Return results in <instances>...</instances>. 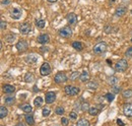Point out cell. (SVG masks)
<instances>
[{
    "label": "cell",
    "instance_id": "cell-42",
    "mask_svg": "<svg viewBox=\"0 0 132 126\" xmlns=\"http://www.w3.org/2000/svg\"><path fill=\"white\" fill-rule=\"evenodd\" d=\"M1 4L2 5H8V4H10V0H2Z\"/></svg>",
    "mask_w": 132,
    "mask_h": 126
},
{
    "label": "cell",
    "instance_id": "cell-20",
    "mask_svg": "<svg viewBox=\"0 0 132 126\" xmlns=\"http://www.w3.org/2000/svg\"><path fill=\"white\" fill-rule=\"evenodd\" d=\"M43 103H44V100H43L42 97H37V98L34 100V105H35L37 108L41 107V106L43 105Z\"/></svg>",
    "mask_w": 132,
    "mask_h": 126
},
{
    "label": "cell",
    "instance_id": "cell-43",
    "mask_svg": "<svg viewBox=\"0 0 132 126\" xmlns=\"http://www.w3.org/2000/svg\"><path fill=\"white\" fill-rule=\"evenodd\" d=\"M117 124H118L119 126H124V125H125L121 119H117Z\"/></svg>",
    "mask_w": 132,
    "mask_h": 126
},
{
    "label": "cell",
    "instance_id": "cell-44",
    "mask_svg": "<svg viewBox=\"0 0 132 126\" xmlns=\"http://www.w3.org/2000/svg\"><path fill=\"white\" fill-rule=\"evenodd\" d=\"M15 126H26V124H24V123H21V122H19V123H17Z\"/></svg>",
    "mask_w": 132,
    "mask_h": 126
},
{
    "label": "cell",
    "instance_id": "cell-4",
    "mask_svg": "<svg viewBox=\"0 0 132 126\" xmlns=\"http://www.w3.org/2000/svg\"><path fill=\"white\" fill-rule=\"evenodd\" d=\"M32 31V26L30 22H23L19 26V32L22 35H28Z\"/></svg>",
    "mask_w": 132,
    "mask_h": 126
},
{
    "label": "cell",
    "instance_id": "cell-33",
    "mask_svg": "<svg viewBox=\"0 0 132 126\" xmlns=\"http://www.w3.org/2000/svg\"><path fill=\"white\" fill-rule=\"evenodd\" d=\"M87 86H88V89H89V90H96V89L98 88V83H97L96 81H92V82H89V83H88V85H87Z\"/></svg>",
    "mask_w": 132,
    "mask_h": 126
},
{
    "label": "cell",
    "instance_id": "cell-10",
    "mask_svg": "<svg viewBox=\"0 0 132 126\" xmlns=\"http://www.w3.org/2000/svg\"><path fill=\"white\" fill-rule=\"evenodd\" d=\"M37 41H38V43H40V44H42V45H46L47 43L50 42L49 35H47V34H42V35H40V36L38 37Z\"/></svg>",
    "mask_w": 132,
    "mask_h": 126
},
{
    "label": "cell",
    "instance_id": "cell-40",
    "mask_svg": "<svg viewBox=\"0 0 132 126\" xmlns=\"http://www.w3.org/2000/svg\"><path fill=\"white\" fill-rule=\"evenodd\" d=\"M1 31H4L5 29H6V21H4V20H1Z\"/></svg>",
    "mask_w": 132,
    "mask_h": 126
},
{
    "label": "cell",
    "instance_id": "cell-2",
    "mask_svg": "<svg viewBox=\"0 0 132 126\" xmlns=\"http://www.w3.org/2000/svg\"><path fill=\"white\" fill-rule=\"evenodd\" d=\"M128 67V63L125 59H121L119 61H117L115 64V70L119 71V72H124Z\"/></svg>",
    "mask_w": 132,
    "mask_h": 126
},
{
    "label": "cell",
    "instance_id": "cell-35",
    "mask_svg": "<svg viewBox=\"0 0 132 126\" xmlns=\"http://www.w3.org/2000/svg\"><path fill=\"white\" fill-rule=\"evenodd\" d=\"M81 110H82L83 112L89 110V104H88V103H83L82 105H81Z\"/></svg>",
    "mask_w": 132,
    "mask_h": 126
},
{
    "label": "cell",
    "instance_id": "cell-41",
    "mask_svg": "<svg viewBox=\"0 0 132 126\" xmlns=\"http://www.w3.org/2000/svg\"><path fill=\"white\" fill-rule=\"evenodd\" d=\"M120 91H121V89L120 88H117V86H114L113 88V94H118V93H120Z\"/></svg>",
    "mask_w": 132,
    "mask_h": 126
},
{
    "label": "cell",
    "instance_id": "cell-21",
    "mask_svg": "<svg viewBox=\"0 0 132 126\" xmlns=\"http://www.w3.org/2000/svg\"><path fill=\"white\" fill-rule=\"evenodd\" d=\"M46 26V21L44 19H36V27L38 29H44Z\"/></svg>",
    "mask_w": 132,
    "mask_h": 126
},
{
    "label": "cell",
    "instance_id": "cell-36",
    "mask_svg": "<svg viewBox=\"0 0 132 126\" xmlns=\"http://www.w3.org/2000/svg\"><path fill=\"white\" fill-rule=\"evenodd\" d=\"M14 39H15V36H14V35H10V36L6 37V40H7V42H8V43H12Z\"/></svg>",
    "mask_w": 132,
    "mask_h": 126
},
{
    "label": "cell",
    "instance_id": "cell-3",
    "mask_svg": "<svg viewBox=\"0 0 132 126\" xmlns=\"http://www.w3.org/2000/svg\"><path fill=\"white\" fill-rule=\"evenodd\" d=\"M64 92L68 96H76V94H79L80 90H79V88H76L73 85H66L64 88Z\"/></svg>",
    "mask_w": 132,
    "mask_h": 126
},
{
    "label": "cell",
    "instance_id": "cell-14",
    "mask_svg": "<svg viewBox=\"0 0 132 126\" xmlns=\"http://www.w3.org/2000/svg\"><path fill=\"white\" fill-rule=\"evenodd\" d=\"M123 113L127 117H132V104H126L123 107Z\"/></svg>",
    "mask_w": 132,
    "mask_h": 126
},
{
    "label": "cell",
    "instance_id": "cell-28",
    "mask_svg": "<svg viewBox=\"0 0 132 126\" xmlns=\"http://www.w3.org/2000/svg\"><path fill=\"white\" fill-rule=\"evenodd\" d=\"M122 96H123V98H125V99L132 98V90H125V91L122 93Z\"/></svg>",
    "mask_w": 132,
    "mask_h": 126
},
{
    "label": "cell",
    "instance_id": "cell-8",
    "mask_svg": "<svg viewBox=\"0 0 132 126\" xmlns=\"http://www.w3.org/2000/svg\"><path fill=\"white\" fill-rule=\"evenodd\" d=\"M28 47H29V45H28L27 41H24V40H20V41H18V42H17L16 49L19 53H22V52L27 51Z\"/></svg>",
    "mask_w": 132,
    "mask_h": 126
},
{
    "label": "cell",
    "instance_id": "cell-15",
    "mask_svg": "<svg viewBox=\"0 0 132 126\" xmlns=\"http://www.w3.org/2000/svg\"><path fill=\"white\" fill-rule=\"evenodd\" d=\"M125 14H126V8L124 6H120L115 10V16H117V17L124 16Z\"/></svg>",
    "mask_w": 132,
    "mask_h": 126
},
{
    "label": "cell",
    "instance_id": "cell-37",
    "mask_svg": "<svg viewBox=\"0 0 132 126\" xmlns=\"http://www.w3.org/2000/svg\"><path fill=\"white\" fill-rule=\"evenodd\" d=\"M126 57H132V47H129L127 49V51L125 52Z\"/></svg>",
    "mask_w": 132,
    "mask_h": 126
},
{
    "label": "cell",
    "instance_id": "cell-30",
    "mask_svg": "<svg viewBox=\"0 0 132 126\" xmlns=\"http://www.w3.org/2000/svg\"><path fill=\"white\" fill-rule=\"evenodd\" d=\"M76 126H89V122H88L86 119H80V120L77 122Z\"/></svg>",
    "mask_w": 132,
    "mask_h": 126
},
{
    "label": "cell",
    "instance_id": "cell-39",
    "mask_svg": "<svg viewBox=\"0 0 132 126\" xmlns=\"http://www.w3.org/2000/svg\"><path fill=\"white\" fill-rule=\"evenodd\" d=\"M68 119L67 118H64V117H62V119H61V123H62V125H64V126H67L68 125Z\"/></svg>",
    "mask_w": 132,
    "mask_h": 126
},
{
    "label": "cell",
    "instance_id": "cell-12",
    "mask_svg": "<svg viewBox=\"0 0 132 126\" xmlns=\"http://www.w3.org/2000/svg\"><path fill=\"white\" fill-rule=\"evenodd\" d=\"M24 60H26V62L29 63V64H36V63L38 62V60H39V57L36 54H30V55H28L24 58Z\"/></svg>",
    "mask_w": 132,
    "mask_h": 126
},
{
    "label": "cell",
    "instance_id": "cell-29",
    "mask_svg": "<svg viewBox=\"0 0 132 126\" xmlns=\"http://www.w3.org/2000/svg\"><path fill=\"white\" fill-rule=\"evenodd\" d=\"M79 76H80V73H79L78 71H74V72H72L71 75H70V80L74 81V80L79 78Z\"/></svg>",
    "mask_w": 132,
    "mask_h": 126
},
{
    "label": "cell",
    "instance_id": "cell-5",
    "mask_svg": "<svg viewBox=\"0 0 132 126\" xmlns=\"http://www.w3.org/2000/svg\"><path fill=\"white\" fill-rule=\"evenodd\" d=\"M21 15H22V10L19 7H14L10 10V17L15 19V20L19 19L21 17Z\"/></svg>",
    "mask_w": 132,
    "mask_h": 126
},
{
    "label": "cell",
    "instance_id": "cell-18",
    "mask_svg": "<svg viewBox=\"0 0 132 126\" xmlns=\"http://www.w3.org/2000/svg\"><path fill=\"white\" fill-rule=\"evenodd\" d=\"M19 108L23 111L24 113H31L33 111V107L30 105V104H23V105H20Z\"/></svg>",
    "mask_w": 132,
    "mask_h": 126
},
{
    "label": "cell",
    "instance_id": "cell-19",
    "mask_svg": "<svg viewBox=\"0 0 132 126\" xmlns=\"http://www.w3.org/2000/svg\"><path fill=\"white\" fill-rule=\"evenodd\" d=\"M72 47L74 48L75 50L77 51H82L83 50V44L81 42H78V41H75L72 43Z\"/></svg>",
    "mask_w": 132,
    "mask_h": 126
},
{
    "label": "cell",
    "instance_id": "cell-49",
    "mask_svg": "<svg viewBox=\"0 0 132 126\" xmlns=\"http://www.w3.org/2000/svg\"><path fill=\"white\" fill-rule=\"evenodd\" d=\"M131 43H132V38H131Z\"/></svg>",
    "mask_w": 132,
    "mask_h": 126
},
{
    "label": "cell",
    "instance_id": "cell-13",
    "mask_svg": "<svg viewBox=\"0 0 132 126\" xmlns=\"http://www.w3.org/2000/svg\"><path fill=\"white\" fill-rule=\"evenodd\" d=\"M66 18H67L68 23H70V25H76L77 23V16H76L75 13H72V12L68 13Z\"/></svg>",
    "mask_w": 132,
    "mask_h": 126
},
{
    "label": "cell",
    "instance_id": "cell-17",
    "mask_svg": "<svg viewBox=\"0 0 132 126\" xmlns=\"http://www.w3.org/2000/svg\"><path fill=\"white\" fill-rule=\"evenodd\" d=\"M90 78V76H89V73L86 71V70H84L82 71L81 73H80V76H79V79H80V81L81 82H86V81H88Z\"/></svg>",
    "mask_w": 132,
    "mask_h": 126
},
{
    "label": "cell",
    "instance_id": "cell-24",
    "mask_svg": "<svg viewBox=\"0 0 132 126\" xmlns=\"http://www.w3.org/2000/svg\"><path fill=\"white\" fill-rule=\"evenodd\" d=\"M118 81H119V79H118V77H116V76H111V77L108 78V83L111 84L112 86H115L116 84L118 83Z\"/></svg>",
    "mask_w": 132,
    "mask_h": 126
},
{
    "label": "cell",
    "instance_id": "cell-16",
    "mask_svg": "<svg viewBox=\"0 0 132 126\" xmlns=\"http://www.w3.org/2000/svg\"><path fill=\"white\" fill-rule=\"evenodd\" d=\"M3 92L5 94H12L15 92V88L11 84H4L3 85Z\"/></svg>",
    "mask_w": 132,
    "mask_h": 126
},
{
    "label": "cell",
    "instance_id": "cell-22",
    "mask_svg": "<svg viewBox=\"0 0 132 126\" xmlns=\"http://www.w3.org/2000/svg\"><path fill=\"white\" fill-rule=\"evenodd\" d=\"M24 119H26V122H27L29 125L32 126V125H34V124H35V120H34L33 115H31V114H28V115H26Z\"/></svg>",
    "mask_w": 132,
    "mask_h": 126
},
{
    "label": "cell",
    "instance_id": "cell-32",
    "mask_svg": "<svg viewBox=\"0 0 132 126\" xmlns=\"http://www.w3.org/2000/svg\"><path fill=\"white\" fill-rule=\"evenodd\" d=\"M50 114H51V110H50L49 108H44L43 111H42V115H43V117H48Z\"/></svg>",
    "mask_w": 132,
    "mask_h": 126
},
{
    "label": "cell",
    "instance_id": "cell-48",
    "mask_svg": "<svg viewBox=\"0 0 132 126\" xmlns=\"http://www.w3.org/2000/svg\"><path fill=\"white\" fill-rule=\"evenodd\" d=\"M107 62L109 63V64H112V61H111V60H109V59H108V60H107Z\"/></svg>",
    "mask_w": 132,
    "mask_h": 126
},
{
    "label": "cell",
    "instance_id": "cell-45",
    "mask_svg": "<svg viewBox=\"0 0 132 126\" xmlns=\"http://www.w3.org/2000/svg\"><path fill=\"white\" fill-rule=\"evenodd\" d=\"M34 92H39V89H38V86H37V85H35V86H34Z\"/></svg>",
    "mask_w": 132,
    "mask_h": 126
},
{
    "label": "cell",
    "instance_id": "cell-11",
    "mask_svg": "<svg viewBox=\"0 0 132 126\" xmlns=\"http://www.w3.org/2000/svg\"><path fill=\"white\" fill-rule=\"evenodd\" d=\"M56 100V94L54 92H48L45 96V102L47 104H52Z\"/></svg>",
    "mask_w": 132,
    "mask_h": 126
},
{
    "label": "cell",
    "instance_id": "cell-23",
    "mask_svg": "<svg viewBox=\"0 0 132 126\" xmlns=\"http://www.w3.org/2000/svg\"><path fill=\"white\" fill-rule=\"evenodd\" d=\"M34 80H35V76H34L33 73H31V72L26 73V75H24V81L26 82H32Z\"/></svg>",
    "mask_w": 132,
    "mask_h": 126
},
{
    "label": "cell",
    "instance_id": "cell-38",
    "mask_svg": "<svg viewBox=\"0 0 132 126\" xmlns=\"http://www.w3.org/2000/svg\"><path fill=\"white\" fill-rule=\"evenodd\" d=\"M69 117H70L71 119L75 120V119L77 118V114H76L75 112H70V114H69Z\"/></svg>",
    "mask_w": 132,
    "mask_h": 126
},
{
    "label": "cell",
    "instance_id": "cell-31",
    "mask_svg": "<svg viewBox=\"0 0 132 126\" xmlns=\"http://www.w3.org/2000/svg\"><path fill=\"white\" fill-rule=\"evenodd\" d=\"M105 98L107 99V101H108V102H110V103H111V102H113V101H114L115 96H114L113 93H112V94H111V93H108V94H106Z\"/></svg>",
    "mask_w": 132,
    "mask_h": 126
},
{
    "label": "cell",
    "instance_id": "cell-47",
    "mask_svg": "<svg viewBox=\"0 0 132 126\" xmlns=\"http://www.w3.org/2000/svg\"><path fill=\"white\" fill-rule=\"evenodd\" d=\"M48 2H50V3H54V2H56L57 0H47Z\"/></svg>",
    "mask_w": 132,
    "mask_h": 126
},
{
    "label": "cell",
    "instance_id": "cell-1",
    "mask_svg": "<svg viewBox=\"0 0 132 126\" xmlns=\"http://www.w3.org/2000/svg\"><path fill=\"white\" fill-rule=\"evenodd\" d=\"M107 50V44L105 42H100L97 45H95V47L93 49L94 53L97 54V55H100V54H103L105 53Z\"/></svg>",
    "mask_w": 132,
    "mask_h": 126
},
{
    "label": "cell",
    "instance_id": "cell-34",
    "mask_svg": "<svg viewBox=\"0 0 132 126\" xmlns=\"http://www.w3.org/2000/svg\"><path fill=\"white\" fill-rule=\"evenodd\" d=\"M55 112H56V114H58V115H62V114L64 113V108L61 107V106H58V107L55 109Z\"/></svg>",
    "mask_w": 132,
    "mask_h": 126
},
{
    "label": "cell",
    "instance_id": "cell-9",
    "mask_svg": "<svg viewBox=\"0 0 132 126\" xmlns=\"http://www.w3.org/2000/svg\"><path fill=\"white\" fill-rule=\"evenodd\" d=\"M71 35H72V31L68 27H65L59 31V36L62 38H69V37H71Z\"/></svg>",
    "mask_w": 132,
    "mask_h": 126
},
{
    "label": "cell",
    "instance_id": "cell-26",
    "mask_svg": "<svg viewBox=\"0 0 132 126\" xmlns=\"http://www.w3.org/2000/svg\"><path fill=\"white\" fill-rule=\"evenodd\" d=\"M7 114H8V110H7L4 106H1V107H0V118L6 117Z\"/></svg>",
    "mask_w": 132,
    "mask_h": 126
},
{
    "label": "cell",
    "instance_id": "cell-7",
    "mask_svg": "<svg viewBox=\"0 0 132 126\" xmlns=\"http://www.w3.org/2000/svg\"><path fill=\"white\" fill-rule=\"evenodd\" d=\"M54 80H55V82L58 83V84H60V83H64V82L67 81V76H66V74L64 73V72H58V73L55 75Z\"/></svg>",
    "mask_w": 132,
    "mask_h": 126
},
{
    "label": "cell",
    "instance_id": "cell-27",
    "mask_svg": "<svg viewBox=\"0 0 132 126\" xmlns=\"http://www.w3.org/2000/svg\"><path fill=\"white\" fill-rule=\"evenodd\" d=\"M88 113H89V115H92V116H96V115H98V114L100 113V109H99V108H97V107L89 108Z\"/></svg>",
    "mask_w": 132,
    "mask_h": 126
},
{
    "label": "cell",
    "instance_id": "cell-6",
    "mask_svg": "<svg viewBox=\"0 0 132 126\" xmlns=\"http://www.w3.org/2000/svg\"><path fill=\"white\" fill-rule=\"evenodd\" d=\"M40 73L42 76H46V75H49L51 73V67H50L49 63L45 62L43 63V65L41 66L40 68Z\"/></svg>",
    "mask_w": 132,
    "mask_h": 126
},
{
    "label": "cell",
    "instance_id": "cell-50",
    "mask_svg": "<svg viewBox=\"0 0 132 126\" xmlns=\"http://www.w3.org/2000/svg\"><path fill=\"white\" fill-rule=\"evenodd\" d=\"M131 14H132V9H131Z\"/></svg>",
    "mask_w": 132,
    "mask_h": 126
},
{
    "label": "cell",
    "instance_id": "cell-25",
    "mask_svg": "<svg viewBox=\"0 0 132 126\" xmlns=\"http://www.w3.org/2000/svg\"><path fill=\"white\" fill-rule=\"evenodd\" d=\"M4 102H5V104H6V105L11 106V105H13V104H14L15 99H14L13 97H6V98L4 99Z\"/></svg>",
    "mask_w": 132,
    "mask_h": 126
},
{
    "label": "cell",
    "instance_id": "cell-46",
    "mask_svg": "<svg viewBox=\"0 0 132 126\" xmlns=\"http://www.w3.org/2000/svg\"><path fill=\"white\" fill-rule=\"evenodd\" d=\"M41 49H42L41 51H43V52H44V51H46V52L48 51V48H47V47H46V48H45V47H42V48H41Z\"/></svg>",
    "mask_w": 132,
    "mask_h": 126
}]
</instances>
